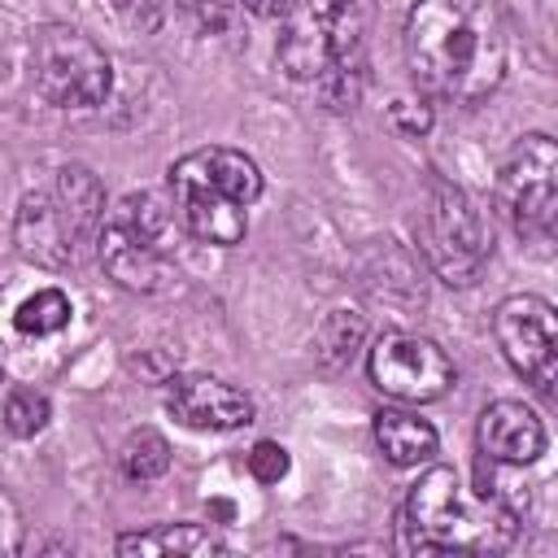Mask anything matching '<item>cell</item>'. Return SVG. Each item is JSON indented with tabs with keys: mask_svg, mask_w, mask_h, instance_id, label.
<instances>
[{
	"mask_svg": "<svg viewBox=\"0 0 558 558\" xmlns=\"http://www.w3.org/2000/svg\"><path fill=\"white\" fill-rule=\"evenodd\" d=\"M414 83L453 105H480L506 78V17L497 0H418L405 17Z\"/></svg>",
	"mask_w": 558,
	"mask_h": 558,
	"instance_id": "1",
	"label": "cell"
},
{
	"mask_svg": "<svg viewBox=\"0 0 558 558\" xmlns=\"http://www.w3.org/2000/svg\"><path fill=\"white\" fill-rule=\"evenodd\" d=\"M514 536H519V506L506 501L493 484L480 497L466 493L453 466L423 471L401 510V545L410 554H440V549L497 554L510 549Z\"/></svg>",
	"mask_w": 558,
	"mask_h": 558,
	"instance_id": "2",
	"label": "cell"
},
{
	"mask_svg": "<svg viewBox=\"0 0 558 558\" xmlns=\"http://www.w3.org/2000/svg\"><path fill=\"white\" fill-rule=\"evenodd\" d=\"M296 83H318L331 109H349L366 65V0H292L275 48Z\"/></svg>",
	"mask_w": 558,
	"mask_h": 558,
	"instance_id": "3",
	"label": "cell"
},
{
	"mask_svg": "<svg viewBox=\"0 0 558 558\" xmlns=\"http://www.w3.org/2000/svg\"><path fill=\"white\" fill-rule=\"evenodd\" d=\"M262 196V170L248 153L209 144L170 166V201L183 227L218 248H231L248 231V205Z\"/></svg>",
	"mask_w": 558,
	"mask_h": 558,
	"instance_id": "4",
	"label": "cell"
},
{
	"mask_svg": "<svg viewBox=\"0 0 558 558\" xmlns=\"http://www.w3.org/2000/svg\"><path fill=\"white\" fill-rule=\"evenodd\" d=\"M105 222V187L87 166H61L52 183L35 187L13 218V244L26 262L61 270L74 266L83 244H96Z\"/></svg>",
	"mask_w": 558,
	"mask_h": 558,
	"instance_id": "5",
	"label": "cell"
},
{
	"mask_svg": "<svg viewBox=\"0 0 558 558\" xmlns=\"http://www.w3.org/2000/svg\"><path fill=\"white\" fill-rule=\"evenodd\" d=\"M100 266L131 292H161L174 279V218L157 192H131L105 209L96 235Z\"/></svg>",
	"mask_w": 558,
	"mask_h": 558,
	"instance_id": "6",
	"label": "cell"
},
{
	"mask_svg": "<svg viewBox=\"0 0 558 558\" xmlns=\"http://www.w3.org/2000/svg\"><path fill=\"white\" fill-rule=\"evenodd\" d=\"M418 248L436 279L453 288H471L488 262V227L471 196L453 187L449 179L432 174L423 187V209H418Z\"/></svg>",
	"mask_w": 558,
	"mask_h": 558,
	"instance_id": "7",
	"label": "cell"
},
{
	"mask_svg": "<svg viewBox=\"0 0 558 558\" xmlns=\"http://www.w3.org/2000/svg\"><path fill=\"white\" fill-rule=\"evenodd\" d=\"M31 83L52 109H92L109 96L113 65L92 35L48 22L31 35Z\"/></svg>",
	"mask_w": 558,
	"mask_h": 558,
	"instance_id": "8",
	"label": "cell"
},
{
	"mask_svg": "<svg viewBox=\"0 0 558 558\" xmlns=\"http://www.w3.org/2000/svg\"><path fill=\"white\" fill-rule=\"evenodd\" d=\"M497 209L523 231L541 235L558 227V140L554 135H519L497 174Z\"/></svg>",
	"mask_w": 558,
	"mask_h": 558,
	"instance_id": "9",
	"label": "cell"
},
{
	"mask_svg": "<svg viewBox=\"0 0 558 558\" xmlns=\"http://www.w3.org/2000/svg\"><path fill=\"white\" fill-rule=\"evenodd\" d=\"M493 336H497L506 362L549 405H558V310L532 292L506 296L493 310Z\"/></svg>",
	"mask_w": 558,
	"mask_h": 558,
	"instance_id": "10",
	"label": "cell"
},
{
	"mask_svg": "<svg viewBox=\"0 0 558 558\" xmlns=\"http://www.w3.org/2000/svg\"><path fill=\"white\" fill-rule=\"evenodd\" d=\"M366 371H371V384L384 392V397H397V401H436L453 388V362L449 353L427 340V336H414V331H388L375 340L371 357H366Z\"/></svg>",
	"mask_w": 558,
	"mask_h": 558,
	"instance_id": "11",
	"label": "cell"
},
{
	"mask_svg": "<svg viewBox=\"0 0 558 558\" xmlns=\"http://www.w3.org/2000/svg\"><path fill=\"white\" fill-rule=\"evenodd\" d=\"M166 405L183 427H196V432H231V427L253 423L248 392H240L235 384L214 379V375H179V379H170Z\"/></svg>",
	"mask_w": 558,
	"mask_h": 558,
	"instance_id": "12",
	"label": "cell"
},
{
	"mask_svg": "<svg viewBox=\"0 0 558 558\" xmlns=\"http://www.w3.org/2000/svg\"><path fill=\"white\" fill-rule=\"evenodd\" d=\"M480 453L506 466L536 462L545 453V427L523 401H493L480 414Z\"/></svg>",
	"mask_w": 558,
	"mask_h": 558,
	"instance_id": "13",
	"label": "cell"
},
{
	"mask_svg": "<svg viewBox=\"0 0 558 558\" xmlns=\"http://www.w3.org/2000/svg\"><path fill=\"white\" fill-rule=\"evenodd\" d=\"M375 445L392 466H418L436 453V427L410 410H379L375 414Z\"/></svg>",
	"mask_w": 558,
	"mask_h": 558,
	"instance_id": "14",
	"label": "cell"
},
{
	"mask_svg": "<svg viewBox=\"0 0 558 558\" xmlns=\"http://www.w3.org/2000/svg\"><path fill=\"white\" fill-rule=\"evenodd\" d=\"M122 558H166V554H218V541L196 523H157L118 536Z\"/></svg>",
	"mask_w": 558,
	"mask_h": 558,
	"instance_id": "15",
	"label": "cell"
},
{
	"mask_svg": "<svg viewBox=\"0 0 558 558\" xmlns=\"http://www.w3.org/2000/svg\"><path fill=\"white\" fill-rule=\"evenodd\" d=\"M362 336H366L362 314H353V310H331V314L323 318L318 336H314V353H318V362H323L327 371H340V366H349V357L362 349Z\"/></svg>",
	"mask_w": 558,
	"mask_h": 558,
	"instance_id": "16",
	"label": "cell"
},
{
	"mask_svg": "<svg viewBox=\"0 0 558 558\" xmlns=\"http://www.w3.org/2000/svg\"><path fill=\"white\" fill-rule=\"evenodd\" d=\"M118 466H122V475L135 480V484L161 480V475L170 471V445H166V436L153 432V427L131 432V436L122 440V449H118Z\"/></svg>",
	"mask_w": 558,
	"mask_h": 558,
	"instance_id": "17",
	"label": "cell"
},
{
	"mask_svg": "<svg viewBox=\"0 0 558 558\" xmlns=\"http://www.w3.org/2000/svg\"><path fill=\"white\" fill-rule=\"evenodd\" d=\"M70 314H74V305H70V296L61 288H39L17 305L13 323H17L22 336H52V331H61L70 323Z\"/></svg>",
	"mask_w": 558,
	"mask_h": 558,
	"instance_id": "18",
	"label": "cell"
},
{
	"mask_svg": "<svg viewBox=\"0 0 558 558\" xmlns=\"http://www.w3.org/2000/svg\"><path fill=\"white\" fill-rule=\"evenodd\" d=\"M48 397L44 392H35V388H9V397H4V427H9V436H17V440H26V436H35V432H44L48 427Z\"/></svg>",
	"mask_w": 558,
	"mask_h": 558,
	"instance_id": "19",
	"label": "cell"
},
{
	"mask_svg": "<svg viewBox=\"0 0 558 558\" xmlns=\"http://www.w3.org/2000/svg\"><path fill=\"white\" fill-rule=\"evenodd\" d=\"M288 466H292V458H288V449L279 440H257L248 449V471H253L257 484H279L288 475Z\"/></svg>",
	"mask_w": 558,
	"mask_h": 558,
	"instance_id": "20",
	"label": "cell"
},
{
	"mask_svg": "<svg viewBox=\"0 0 558 558\" xmlns=\"http://www.w3.org/2000/svg\"><path fill=\"white\" fill-rule=\"evenodd\" d=\"M109 4L135 31H157L161 26V13H166V0H109Z\"/></svg>",
	"mask_w": 558,
	"mask_h": 558,
	"instance_id": "21",
	"label": "cell"
},
{
	"mask_svg": "<svg viewBox=\"0 0 558 558\" xmlns=\"http://www.w3.org/2000/svg\"><path fill=\"white\" fill-rule=\"evenodd\" d=\"M388 118H392L405 135H423V131L432 126V109H427V105H418V100H397V105L388 109Z\"/></svg>",
	"mask_w": 558,
	"mask_h": 558,
	"instance_id": "22",
	"label": "cell"
},
{
	"mask_svg": "<svg viewBox=\"0 0 558 558\" xmlns=\"http://www.w3.org/2000/svg\"><path fill=\"white\" fill-rule=\"evenodd\" d=\"M248 13H257V17H279V13H288V4L292 0H240Z\"/></svg>",
	"mask_w": 558,
	"mask_h": 558,
	"instance_id": "23",
	"label": "cell"
},
{
	"mask_svg": "<svg viewBox=\"0 0 558 558\" xmlns=\"http://www.w3.org/2000/svg\"><path fill=\"white\" fill-rule=\"evenodd\" d=\"M532 549H558V536H541V541H532Z\"/></svg>",
	"mask_w": 558,
	"mask_h": 558,
	"instance_id": "24",
	"label": "cell"
},
{
	"mask_svg": "<svg viewBox=\"0 0 558 558\" xmlns=\"http://www.w3.org/2000/svg\"><path fill=\"white\" fill-rule=\"evenodd\" d=\"M554 231H558V227H554Z\"/></svg>",
	"mask_w": 558,
	"mask_h": 558,
	"instance_id": "25",
	"label": "cell"
}]
</instances>
